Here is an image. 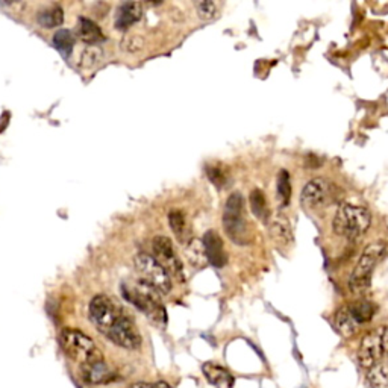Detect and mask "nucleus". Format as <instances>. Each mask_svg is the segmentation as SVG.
Listing matches in <instances>:
<instances>
[{
    "label": "nucleus",
    "mask_w": 388,
    "mask_h": 388,
    "mask_svg": "<svg viewBox=\"0 0 388 388\" xmlns=\"http://www.w3.org/2000/svg\"><path fill=\"white\" fill-rule=\"evenodd\" d=\"M370 225L372 214L367 208L353 204H341L332 220V231L340 237L355 241L365 235Z\"/></svg>",
    "instance_id": "f257e3e1"
},
{
    "label": "nucleus",
    "mask_w": 388,
    "mask_h": 388,
    "mask_svg": "<svg viewBox=\"0 0 388 388\" xmlns=\"http://www.w3.org/2000/svg\"><path fill=\"white\" fill-rule=\"evenodd\" d=\"M123 294L126 301L137 306L153 323L161 326L167 323V313H165V308L161 304L160 293L148 282L141 279L134 285H123Z\"/></svg>",
    "instance_id": "f03ea898"
},
{
    "label": "nucleus",
    "mask_w": 388,
    "mask_h": 388,
    "mask_svg": "<svg viewBox=\"0 0 388 388\" xmlns=\"http://www.w3.org/2000/svg\"><path fill=\"white\" fill-rule=\"evenodd\" d=\"M60 343L65 355L81 365L104 361V353L97 348L94 340L81 331L73 328L62 329L60 334Z\"/></svg>",
    "instance_id": "7ed1b4c3"
},
{
    "label": "nucleus",
    "mask_w": 388,
    "mask_h": 388,
    "mask_svg": "<svg viewBox=\"0 0 388 388\" xmlns=\"http://www.w3.org/2000/svg\"><path fill=\"white\" fill-rule=\"evenodd\" d=\"M385 253L387 245L384 241H375L364 248L349 279V288L353 294H364L369 290L372 273L378 262L385 257Z\"/></svg>",
    "instance_id": "20e7f679"
},
{
    "label": "nucleus",
    "mask_w": 388,
    "mask_h": 388,
    "mask_svg": "<svg viewBox=\"0 0 388 388\" xmlns=\"http://www.w3.org/2000/svg\"><path fill=\"white\" fill-rule=\"evenodd\" d=\"M223 229L226 235L235 243V245L245 246L249 243V232L245 218V197L241 193H232L225 204L223 209Z\"/></svg>",
    "instance_id": "39448f33"
},
{
    "label": "nucleus",
    "mask_w": 388,
    "mask_h": 388,
    "mask_svg": "<svg viewBox=\"0 0 388 388\" xmlns=\"http://www.w3.org/2000/svg\"><path fill=\"white\" fill-rule=\"evenodd\" d=\"M135 267L143 281L153 287L160 294H169L172 292L170 275L153 258V255L140 252L135 257Z\"/></svg>",
    "instance_id": "423d86ee"
},
{
    "label": "nucleus",
    "mask_w": 388,
    "mask_h": 388,
    "mask_svg": "<svg viewBox=\"0 0 388 388\" xmlns=\"http://www.w3.org/2000/svg\"><path fill=\"white\" fill-rule=\"evenodd\" d=\"M88 314H90V320L94 328L101 334L106 336V332L114 326L116 321L125 314V311L111 297L99 294L90 302Z\"/></svg>",
    "instance_id": "0eeeda50"
},
{
    "label": "nucleus",
    "mask_w": 388,
    "mask_h": 388,
    "mask_svg": "<svg viewBox=\"0 0 388 388\" xmlns=\"http://www.w3.org/2000/svg\"><path fill=\"white\" fill-rule=\"evenodd\" d=\"M388 349V326H382L369 332L361 340L358 349V361L365 369L381 362L384 353Z\"/></svg>",
    "instance_id": "6e6552de"
},
{
    "label": "nucleus",
    "mask_w": 388,
    "mask_h": 388,
    "mask_svg": "<svg viewBox=\"0 0 388 388\" xmlns=\"http://www.w3.org/2000/svg\"><path fill=\"white\" fill-rule=\"evenodd\" d=\"M152 249H153V258L157 260L164 270L170 275V278H176L182 281L184 279V267L182 262L177 257V253L173 248V243L170 238L160 235L155 237L152 241Z\"/></svg>",
    "instance_id": "1a4fd4ad"
},
{
    "label": "nucleus",
    "mask_w": 388,
    "mask_h": 388,
    "mask_svg": "<svg viewBox=\"0 0 388 388\" xmlns=\"http://www.w3.org/2000/svg\"><path fill=\"white\" fill-rule=\"evenodd\" d=\"M81 378L90 385H106L114 382L118 376L105 361L81 365Z\"/></svg>",
    "instance_id": "9d476101"
},
{
    "label": "nucleus",
    "mask_w": 388,
    "mask_h": 388,
    "mask_svg": "<svg viewBox=\"0 0 388 388\" xmlns=\"http://www.w3.org/2000/svg\"><path fill=\"white\" fill-rule=\"evenodd\" d=\"M329 184L323 177H316L309 181L302 190L301 204L305 208H318L325 205L329 199Z\"/></svg>",
    "instance_id": "9b49d317"
},
{
    "label": "nucleus",
    "mask_w": 388,
    "mask_h": 388,
    "mask_svg": "<svg viewBox=\"0 0 388 388\" xmlns=\"http://www.w3.org/2000/svg\"><path fill=\"white\" fill-rule=\"evenodd\" d=\"M202 241H204V248H205L208 262L213 264L214 267H217V269L225 267L226 252H225V248H223V241H221V238H220V235L217 234V232L216 231L205 232Z\"/></svg>",
    "instance_id": "f8f14e48"
},
{
    "label": "nucleus",
    "mask_w": 388,
    "mask_h": 388,
    "mask_svg": "<svg viewBox=\"0 0 388 388\" xmlns=\"http://www.w3.org/2000/svg\"><path fill=\"white\" fill-rule=\"evenodd\" d=\"M269 229H270V237L276 243H279V245L287 246V245H292V243L294 241V235H293V229H292L290 221H288V218L282 214L275 216L270 220Z\"/></svg>",
    "instance_id": "ddd939ff"
},
{
    "label": "nucleus",
    "mask_w": 388,
    "mask_h": 388,
    "mask_svg": "<svg viewBox=\"0 0 388 388\" xmlns=\"http://www.w3.org/2000/svg\"><path fill=\"white\" fill-rule=\"evenodd\" d=\"M202 372L205 375L206 381L217 388H232V385H234V378H232V375L218 364L205 362L202 365Z\"/></svg>",
    "instance_id": "4468645a"
},
{
    "label": "nucleus",
    "mask_w": 388,
    "mask_h": 388,
    "mask_svg": "<svg viewBox=\"0 0 388 388\" xmlns=\"http://www.w3.org/2000/svg\"><path fill=\"white\" fill-rule=\"evenodd\" d=\"M143 6L138 2H128L118 8L116 17V28L117 29H128L141 18Z\"/></svg>",
    "instance_id": "2eb2a0df"
},
{
    "label": "nucleus",
    "mask_w": 388,
    "mask_h": 388,
    "mask_svg": "<svg viewBox=\"0 0 388 388\" xmlns=\"http://www.w3.org/2000/svg\"><path fill=\"white\" fill-rule=\"evenodd\" d=\"M334 323H336V328H337V331L340 332V334L343 337H346V338L352 337L360 328V325L353 320L352 314L349 313L348 306H343V308L338 309L337 314H336Z\"/></svg>",
    "instance_id": "dca6fc26"
},
{
    "label": "nucleus",
    "mask_w": 388,
    "mask_h": 388,
    "mask_svg": "<svg viewBox=\"0 0 388 388\" xmlns=\"http://www.w3.org/2000/svg\"><path fill=\"white\" fill-rule=\"evenodd\" d=\"M187 260L190 261L194 269H204L208 264L202 240L192 238L187 243Z\"/></svg>",
    "instance_id": "f3484780"
},
{
    "label": "nucleus",
    "mask_w": 388,
    "mask_h": 388,
    "mask_svg": "<svg viewBox=\"0 0 388 388\" xmlns=\"http://www.w3.org/2000/svg\"><path fill=\"white\" fill-rule=\"evenodd\" d=\"M79 37L84 43H88V44H97L105 40L101 26L96 25L93 20L85 18V17L79 20Z\"/></svg>",
    "instance_id": "a211bd4d"
},
{
    "label": "nucleus",
    "mask_w": 388,
    "mask_h": 388,
    "mask_svg": "<svg viewBox=\"0 0 388 388\" xmlns=\"http://www.w3.org/2000/svg\"><path fill=\"white\" fill-rule=\"evenodd\" d=\"M348 308H349V313L352 314L353 320L357 321L358 325L369 323V321L373 318V316H375V313H376V306H375V304L367 302V301L353 302V304H350Z\"/></svg>",
    "instance_id": "6ab92c4d"
},
{
    "label": "nucleus",
    "mask_w": 388,
    "mask_h": 388,
    "mask_svg": "<svg viewBox=\"0 0 388 388\" xmlns=\"http://www.w3.org/2000/svg\"><path fill=\"white\" fill-rule=\"evenodd\" d=\"M249 204H250V209L252 213L257 216L260 220L265 221L267 223L269 218H272V213H270V208H269V204H267V199H265L264 193L261 190H253L250 197H249Z\"/></svg>",
    "instance_id": "aec40b11"
},
{
    "label": "nucleus",
    "mask_w": 388,
    "mask_h": 388,
    "mask_svg": "<svg viewBox=\"0 0 388 388\" xmlns=\"http://www.w3.org/2000/svg\"><path fill=\"white\" fill-rule=\"evenodd\" d=\"M365 381L370 388H388V364L378 362L369 369Z\"/></svg>",
    "instance_id": "412c9836"
},
{
    "label": "nucleus",
    "mask_w": 388,
    "mask_h": 388,
    "mask_svg": "<svg viewBox=\"0 0 388 388\" xmlns=\"http://www.w3.org/2000/svg\"><path fill=\"white\" fill-rule=\"evenodd\" d=\"M62 21H64V11L62 8H58V6L44 9L38 14V23L46 29L58 28L62 25Z\"/></svg>",
    "instance_id": "4be33fe9"
},
{
    "label": "nucleus",
    "mask_w": 388,
    "mask_h": 388,
    "mask_svg": "<svg viewBox=\"0 0 388 388\" xmlns=\"http://www.w3.org/2000/svg\"><path fill=\"white\" fill-rule=\"evenodd\" d=\"M53 46L58 49V52L62 55V57L69 58L74 46V38L72 32L69 29L58 31L53 37Z\"/></svg>",
    "instance_id": "5701e85b"
},
{
    "label": "nucleus",
    "mask_w": 388,
    "mask_h": 388,
    "mask_svg": "<svg viewBox=\"0 0 388 388\" xmlns=\"http://www.w3.org/2000/svg\"><path fill=\"white\" fill-rule=\"evenodd\" d=\"M169 223L173 231V234L181 243H188V228H187V220L185 216L181 211H172L169 214Z\"/></svg>",
    "instance_id": "b1692460"
},
{
    "label": "nucleus",
    "mask_w": 388,
    "mask_h": 388,
    "mask_svg": "<svg viewBox=\"0 0 388 388\" xmlns=\"http://www.w3.org/2000/svg\"><path fill=\"white\" fill-rule=\"evenodd\" d=\"M276 190H278V199L282 206L288 205L292 199V184H290V174L287 170H281L278 174V184H276Z\"/></svg>",
    "instance_id": "393cba45"
},
{
    "label": "nucleus",
    "mask_w": 388,
    "mask_h": 388,
    "mask_svg": "<svg viewBox=\"0 0 388 388\" xmlns=\"http://www.w3.org/2000/svg\"><path fill=\"white\" fill-rule=\"evenodd\" d=\"M196 13L201 20L209 21V20H214L218 16V6L214 2H197Z\"/></svg>",
    "instance_id": "a878e982"
},
{
    "label": "nucleus",
    "mask_w": 388,
    "mask_h": 388,
    "mask_svg": "<svg viewBox=\"0 0 388 388\" xmlns=\"http://www.w3.org/2000/svg\"><path fill=\"white\" fill-rule=\"evenodd\" d=\"M206 174L209 177V181H211V184H214L217 188H223L228 185L229 176L223 169H218L216 167V165H213V167L206 169Z\"/></svg>",
    "instance_id": "bb28decb"
},
{
    "label": "nucleus",
    "mask_w": 388,
    "mask_h": 388,
    "mask_svg": "<svg viewBox=\"0 0 388 388\" xmlns=\"http://www.w3.org/2000/svg\"><path fill=\"white\" fill-rule=\"evenodd\" d=\"M102 58V53L101 50H96V49H87L84 53H82V58H81V65L82 67H94V65L101 61Z\"/></svg>",
    "instance_id": "cd10ccee"
},
{
    "label": "nucleus",
    "mask_w": 388,
    "mask_h": 388,
    "mask_svg": "<svg viewBox=\"0 0 388 388\" xmlns=\"http://www.w3.org/2000/svg\"><path fill=\"white\" fill-rule=\"evenodd\" d=\"M121 46L128 52H137L143 48V38L138 35H128L123 43H121Z\"/></svg>",
    "instance_id": "c85d7f7f"
},
{
    "label": "nucleus",
    "mask_w": 388,
    "mask_h": 388,
    "mask_svg": "<svg viewBox=\"0 0 388 388\" xmlns=\"http://www.w3.org/2000/svg\"><path fill=\"white\" fill-rule=\"evenodd\" d=\"M129 388H173V387L165 381H155V382H135Z\"/></svg>",
    "instance_id": "c756f323"
},
{
    "label": "nucleus",
    "mask_w": 388,
    "mask_h": 388,
    "mask_svg": "<svg viewBox=\"0 0 388 388\" xmlns=\"http://www.w3.org/2000/svg\"><path fill=\"white\" fill-rule=\"evenodd\" d=\"M387 364H388V362H387Z\"/></svg>",
    "instance_id": "7c9ffc66"
}]
</instances>
